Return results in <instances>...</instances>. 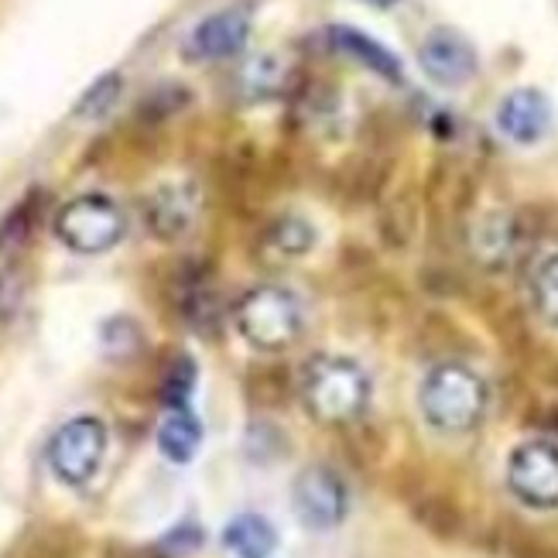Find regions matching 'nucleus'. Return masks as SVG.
<instances>
[{"instance_id": "obj_1", "label": "nucleus", "mask_w": 558, "mask_h": 558, "mask_svg": "<svg viewBox=\"0 0 558 558\" xmlns=\"http://www.w3.org/2000/svg\"><path fill=\"white\" fill-rule=\"evenodd\" d=\"M418 404L432 428L459 435L476 428V422L483 418V411H487V387H483V380L473 371L446 363V367H435L425 377Z\"/></svg>"}, {"instance_id": "obj_2", "label": "nucleus", "mask_w": 558, "mask_h": 558, "mask_svg": "<svg viewBox=\"0 0 558 558\" xmlns=\"http://www.w3.org/2000/svg\"><path fill=\"white\" fill-rule=\"evenodd\" d=\"M371 398V380L353 360L319 356L305 371V401L319 422L343 425L353 422Z\"/></svg>"}, {"instance_id": "obj_3", "label": "nucleus", "mask_w": 558, "mask_h": 558, "mask_svg": "<svg viewBox=\"0 0 558 558\" xmlns=\"http://www.w3.org/2000/svg\"><path fill=\"white\" fill-rule=\"evenodd\" d=\"M236 329L257 350H284L302 332V305L284 288H251L236 302Z\"/></svg>"}, {"instance_id": "obj_4", "label": "nucleus", "mask_w": 558, "mask_h": 558, "mask_svg": "<svg viewBox=\"0 0 558 558\" xmlns=\"http://www.w3.org/2000/svg\"><path fill=\"white\" fill-rule=\"evenodd\" d=\"M56 236L76 254H104L124 236V213L107 196H80L59 209Z\"/></svg>"}, {"instance_id": "obj_5", "label": "nucleus", "mask_w": 558, "mask_h": 558, "mask_svg": "<svg viewBox=\"0 0 558 558\" xmlns=\"http://www.w3.org/2000/svg\"><path fill=\"white\" fill-rule=\"evenodd\" d=\"M107 452V428L100 418H72L65 422L48 446V466L52 473L69 483V487H83L96 476Z\"/></svg>"}, {"instance_id": "obj_6", "label": "nucleus", "mask_w": 558, "mask_h": 558, "mask_svg": "<svg viewBox=\"0 0 558 558\" xmlns=\"http://www.w3.org/2000/svg\"><path fill=\"white\" fill-rule=\"evenodd\" d=\"M507 483L527 507H538V511L558 507V449L551 442L518 446L507 463Z\"/></svg>"}, {"instance_id": "obj_7", "label": "nucleus", "mask_w": 558, "mask_h": 558, "mask_svg": "<svg viewBox=\"0 0 558 558\" xmlns=\"http://www.w3.org/2000/svg\"><path fill=\"white\" fill-rule=\"evenodd\" d=\"M418 65L432 83L456 89V86H466L476 76L480 59L466 35H459L452 28H435L425 35L418 48Z\"/></svg>"}, {"instance_id": "obj_8", "label": "nucleus", "mask_w": 558, "mask_h": 558, "mask_svg": "<svg viewBox=\"0 0 558 558\" xmlns=\"http://www.w3.org/2000/svg\"><path fill=\"white\" fill-rule=\"evenodd\" d=\"M251 38V11L247 8H223L203 17L185 38V59L192 62H220L236 56Z\"/></svg>"}, {"instance_id": "obj_9", "label": "nucleus", "mask_w": 558, "mask_h": 558, "mask_svg": "<svg viewBox=\"0 0 558 558\" xmlns=\"http://www.w3.org/2000/svg\"><path fill=\"white\" fill-rule=\"evenodd\" d=\"M291 500H295L302 524L315 531L336 527L347 518V487H343V480L326 466H308L305 473H299Z\"/></svg>"}, {"instance_id": "obj_10", "label": "nucleus", "mask_w": 558, "mask_h": 558, "mask_svg": "<svg viewBox=\"0 0 558 558\" xmlns=\"http://www.w3.org/2000/svg\"><path fill=\"white\" fill-rule=\"evenodd\" d=\"M497 128L514 144H538L551 128V104L542 89H511L497 107Z\"/></svg>"}, {"instance_id": "obj_11", "label": "nucleus", "mask_w": 558, "mask_h": 558, "mask_svg": "<svg viewBox=\"0 0 558 558\" xmlns=\"http://www.w3.org/2000/svg\"><path fill=\"white\" fill-rule=\"evenodd\" d=\"M329 41H332L336 52L356 59L363 69L377 72L380 80L401 83V76H404V72H401V59L391 52V48H384L377 38L363 35L360 28H347V24H336V28H329Z\"/></svg>"}, {"instance_id": "obj_12", "label": "nucleus", "mask_w": 558, "mask_h": 558, "mask_svg": "<svg viewBox=\"0 0 558 558\" xmlns=\"http://www.w3.org/2000/svg\"><path fill=\"white\" fill-rule=\"evenodd\" d=\"M192 216H196V196L189 185H161L151 196L148 220L161 236H179L192 223Z\"/></svg>"}, {"instance_id": "obj_13", "label": "nucleus", "mask_w": 558, "mask_h": 558, "mask_svg": "<svg viewBox=\"0 0 558 558\" xmlns=\"http://www.w3.org/2000/svg\"><path fill=\"white\" fill-rule=\"evenodd\" d=\"M223 545L236 558H268L278 548V531L260 514H236L223 531Z\"/></svg>"}, {"instance_id": "obj_14", "label": "nucleus", "mask_w": 558, "mask_h": 558, "mask_svg": "<svg viewBox=\"0 0 558 558\" xmlns=\"http://www.w3.org/2000/svg\"><path fill=\"white\" fill-rule=\"evenodd\" d=\"M199 442H203L199 418L192 415L189 408L168 411L161 428H158V449H161V456L172 459V463H189V459L199 452Z\"/></svg>"}, {"instance_id": "obj_15", "label": "nucleus", "mask_w": 558, "mask_h": 558, "mask_svg": "<svg viewBox=\"0 0 558 558\" xmlns=\"http://www.w3.org/2000/svg\"><path fill=\"white\" fill-rule=\"evenodd\" d=\"M120 89H124V80H120V72H107V76L96 80L76 104V113L80 120H100L113 110V104L120 100Z\"/></svg>"}, {"instance_id": "obj_16", "label": "nucleus", "mask_w": 558, "mask_h": 558, "mask_svg": "<svg viewBox=\"0 0 558 558\" xmlns=\"http://www.w3.org/2000/svg\"><path fill=\"white\" fill-rule=\"evenodd\" d=\"M531 295H535V308L548 326H558V254H551L531 284Z\"/></svg>"}, {"instance_id": "obj_17", "label": "nucleus", "mask_w": 558, "mask_h": 558, "mask_svg": "<svg viewBox=\"0 0 558 558\" xmlns=\"http://www.w3.org/2000/svg\"><path fill=\"white\" fill-rule=\"evenodd\" d=\"M271 236H275V244H278L284 254H302V251L312 247V240H315L312 227H308L305 220H299V216H284V220L275 227Z\"/></svg>"}, {"instance_id": "obj_18", "label": "nucleus", "mask_w": 558, "mask_h": 558, "mask_svg": "<svg viewBox=\"0 0 558 558\" xmlns=\"http://www.w3.org/2000/svg\"><path fill=\"white\" fill-rule=\"evenodd\" d=\"M192 384H196V367H192V360H179L165 377V404L172 411L185 408V401L192 395Z\"/></svg>"}, {"instance_id": "obj_19", "label": "nucleus", "mask_w": 558, "mask_h": 558, "mask_svg": "<svg viewBox=\"0 0 558 558\" xmlns=\"http://www.w3.org/2000/svg\"><path fill=\"white\" fill-rule=\"evenodd\" d=\"M199 542H203L199 527L185 524V527H179V531H175V535H168V538H165V548H168V545H182V551H192Z\"/></svg>"}, {"instance_id": "obj_20", "label": "nucleus", "mask_w": 558, "mask_h": 558, "mask_svg": "<svg viewBox=\"0 0 558 558\" xmlns=\"http://www.w3.org/2000/svg\"><path fill=\"white\" fill-rule=\"evenodd\" d=\"M360 4H367V8H395L398 0H360Z\"/></svg>"}]
</instances>
